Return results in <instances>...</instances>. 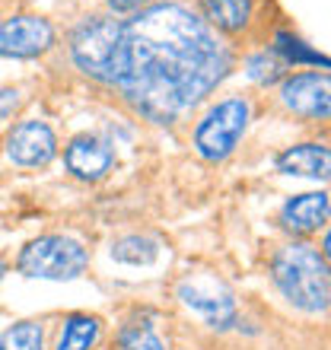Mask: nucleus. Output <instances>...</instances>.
Segmentation results:
<instances>
[{
  "mask_svg": "<svg viewBox=\"0 0 331 350\" xmlns=\"http://www.w3.org/2000/svg\"><path fill=\"white\" fill-rule=\"evenodd\" d=\"M159 239L157 236H147V232H131V236H121L115 245H111V258L121 261V265H153L159 258Z\"/></svg>",
  "mask_w": 331,
  "mask_h": 350,
  "instance_id": "obj_16",
  "label": "nucleus"
},
{
  "mask_svg": "<svg viewBox=\"0 0 331 350\" xmlns=\"http://www.w3.org/2000/svg\"><path fill=\"white\" fill-rule=\"evenodd\" d=\"M3 153L19 169H42L57 157V134L45 121L26 118L7 131Z\"/></svg>",
  "mask_w": 331,
  "mask_h": 350,
  "instance_id": "obj_8",
  "label": "nucleus"
},
{
  "mask_svg": "<svg viewBox=\"0 0 331 350\" xmlns=\"http://www.w3.org/2000/svg\"><path fill=\"white\" fill-rule=\"evenodd\" d=\"M201 7L204 23L213 32H226V36L242 32L252 19V0H201Z\"/></svg>",
  "mask_w": 331,
  "mask_h": 350,
  "instance_id": "obj_14",
  "label": "nucleus"
},
{
  "mask_svg": "<svg viewBox=\"0 0 331 350\" xmlns=\"http://www.w3.org/2000/svg\"><path fill=\"white\" fill-rule=\"evenodd\" d=\"M280 102L287 109L309 121H328L331 115V77L309 70L280 80Z\"/></svg>",
  "mask_w": 331,
  "mask_h": 350,
  "instance_id": "obj_9",
  "label": "nucleus"
},
{
  "mask_svg": "<svg viewBox=\"0 0 331 350\" xmlns=\"http://www.w3.org/2000/svg\"><path fill=\"white\" fill-rule=\"evenodd\" d=\"M90 265V252L70 236H38L19 249L16 271L29 280H77Z\"/></svg>",
  "mask_w": 331,
  "mask_h": 350,
  "instance_id": "obj_5",
  "label": "nucleus"
},
{
  "mask_svg": "<svg viewBox=\"0 0 331 350\" xmlns=\"http://www.w3.org/2000/svg\"><path fill=\"white\" fill-rule=\"evenodd\" d=\"M150 0H109V10L115 16H128V13H140Z\"/></svg>",
  "mask_w": 331,
  "mask_h": 350,
  "instance_id": "obj_21",
  "label": "nucleus"
},
{
  "mask_svg": "<svg viewBox=\"0 0 331 350\" xmlns=\"http://www.w3.org/2000/svg\"><path fill=\"white\" fill-rule=\"evenodd\" d=\"M64 166L80 182H99L115 166V147L99 134H77L64 147Z\"/></svg>",
  "mask_w": 331,
  "mask_h": 350,
  "instance_id": "obj_10",
  "label": "nucleus"
},
{
  "mask_svg": "<svg viewBox=\"0 0 331 350\" xmlns=\"http://www.w3.org/2000/svg\"><path fill=\"white\" fill-rule=\"evenodd\" d=\"M19 96H23V92L19 90H0V121L3 118H10V115H13V111H16V105L23 99H19Z\"/></svg>",
  "mask_w": 331,
  "mask_h": 350,
  "instance_id": "obj_20",
  "label": "nucleus"
},
{
  "mask_svg": "<svg viewBox=\"0 0 331 350\" xmlns=\"http://www.w3.org/2000/svg\"><path fill=\"white\" fill-rule=\"evenodd\" d=\"M328 213H331L328 191L293 194L280 207V226L290 230L293 236H309V232H319L328 223Z\"/></svg>",
  "mask_w": 331,
  "mask_h": 350,
  "instance_id": "obj_11",
  "label": "nucleus"
},
{
  "mask_svg": "<svg viewBox=\"0 0 331 350\" xmlns=\"http://www.w3.org/2000/svg\"><path fill=\"white\" fill-rule=\"evenodd\" d=\"M45 328L38 322H16L0 332V350H42Z\"/></svg>",
  "mask_w": 331,
  "mask_h": 350,
  "instance_id": "obj_18",
  "label": "nucleus"
},
{
  "mask_svg": "<svg viewBox=\"0 0 331 350\" xmlns=\"http://www.w3.org/2000/svg\"><path fill=\"white\" fill-rule=\"evenodd\" d=\"M118 350H169V341L157 328V315L150 309H137V312L124 319L115 334Z\"/></svg>",
  "mask_w": 331,
  "mask_h": 350,
  "instance_id": "obj_13",
  "label": "nucleus"
},
{
  "mask_svg": "<svg viewBox=\"0 0 331 350\" xmlns=\"http://www.w3.org/2000/svg\"><path fill=\"white\" fill-rule=\"evenodd\" d=\"M121 48H124V19L86 16L70 32V57H74L77 70L96 83H118Z\"/></svg>",
  "mask_w": 331,
  "mask_h": 350,
  "instance_id": "obj_3",
  "label": "nucleus"
},
{
  "mask_svg": "<svg viewBox=\"0 0 331 350\" xmlns=\"http://www.w3.org/2000/svg\"><path fill=\"white\" fill-rule=\"evenodd\" d=\"M246 74H248V80H255V83L271 86V83H280V80H284L287 64L274 51H258V55H252L246 61Z\"/></svg>",
  "mask_w": 331,
  "mask_h": 350,
  "instance_id": "obj_19",
  "label": "nucleus"
},
{
  "mask_svg": "<svg viewBox=\"0 0 331 350\" xmlns=\"http://www.w3.org/2000/svg\"><path fill=\"white\" fill-rule=\"evenodd\" d=\"M277 172L284 175H300V178H328L331 172V150L319 140H309V144H293L287 147L280 157L274 159Z\"/></svg>",
  "mask_w": 331,
  "mask_h": 350,
  "instance_id": "obj_12",
  "label": "nucleus"
},
{
  "mask_svg": "<svg viewBox=\"0 0 331 350\" xmlns=\"http://www.w3.org/2000/svg\"><path fill=\"white\" fill-rule=\"evenodd\" d=\"M280 61H284L287 67L290 64H315V67H322V70H328V57L325 55H319L315 48H309L303 42V38H296V36H290V32H277V38H274V48H271Z\"/></svg>",
  "mask_w": 331,
  "mask_h": 350,
  "instance_id": "obj_17",
  "label": "nucleus"
},
{
  "mask_svg": "<svg viewBox=\"0 0 331 350\" xmlns=\"http://www.w3.org/2000/svg\"><path fill=\"white\" fill-rule=\"evenodd\" d=\"M271 280L287 303L300 312L319 315L328 309L331 277L328 261L309 242H287L271 258Z\"/></svg>",
  "mask_w": 331,
  "mask_h": 350,
  "instance_id": "obj_2",
  "label": "nucleus"
},
{
  "mask_svg": "<svg viewBox=\"0 0 331 350\" xmlns=\"http://www.w3.org/2000/svg\"><path fill=\"white\" fill-rule=\"evenodd\" d=\"M175 296L182 299L194 315H201L204 322L217 328V332H226L236 325V293L230 290V284L217 274H207V271H198V274H185L178 284H175Z\"/></svg>",
  "mask_w": 331,
  "mask_h": 350,
  "instance_id": "obj_6",
  "label": "nucleus"
},
{
  "mask_svg": "<svg viewBox=\"0 0 331 350\" xmlns=\"http://www.w3.org/2000/svg\"><path fill=\"white\" fill-rule=\"evenodd\" d=\"M248 121H252V105L242 96H226L217 105L204 111V118L194 124L191 144L194 153L207 163H223L230 159L239 147V140L246 137Z\"/></svg>",
  "mask_w": 331,
  "mask_h": 350,
  "instance_id": "obj_4",
  "label": "nucleus"
},
{
  "mask_svg": "<svg viewBox=\"0 0 331 350\" xmlns=\"http://www.w3.org/2000/svg\"><path fill=\"white\" fill-rule=\"evenodd\" d=\"M3 277H7V265L0 261V284H3Z\"/></svg>",
  "mask_w": 331,
  "mask_h": 350,
  "instance_id": "obj_22",
  "label": "nucleus"
},
{
  "mask_svg": "<svg viewBox=\"0 0 331 350\" xmlns=\"http://www.w3.org/2000/svg\"><path fill=\"white\" fill-rule=\"evenodd\" d=\"M102 338V319L90 312L67 315L61 332H57L55 350H92Z\"/></svg>",
  "mask_w": 331,
  "mask_h": 350,
  "instance_id": "obj_15",
  "label": "nucleus"
},
{
  "mask_svg": "<svg viewBox=\"0 0 331 350\" xmlns=\"http://www.w3.org/2000/svg\"><path fill=\"white\" fill-rule=\"evenodd\" d=\"M233 51L185 3H153L124 23L118 92L157 124H172L226 80Z\"/></svg>",
  "mask_w": 331,
  "mask_h": 350,
  "instance_id": "obj_1",
  "label": "nucleus"
},
{
  "mask_svg": "<svg viewBox=\"0 0 331 350\" xmlns=\"http://www.w3.org/2000/svg\"><path fill=\"white\" fill-rule=\"evenodd\" d=\"M55 26L45 16L36 13H19L0 23V57H16L32 61L55 48Z\"/></svg>",
  "mask_w": 331,
  "mask_h": 350,
  "instance_id": "obj_7",
  "label": "nucleus"
}]
</instances>
